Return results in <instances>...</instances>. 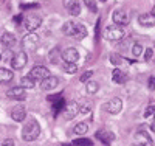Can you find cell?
I'll list each match as a JSON object with an SVG mask.
<instances>
[{"instance_id": "cell-6", "label": "cell", "mask_w": 155, "mask_h": 146, "mask_svg": "<svg viewBox=\"0 0 155 146\" xmlns=\"http://www.w3.org/2000/svg\"><path fill=\"white\" fill-rule=\"evenodd\" d=\"M23 25H25V28L28 30V33L34 31V30H37L39 26L42 25V17H39V16H28V17H25Z\"/></svg>"}, {"instance_id": "cell-19", "label": "cell", "mask_w": 155, "mask_h": 146, "mask_svg": "<svg viewBox=\"0 0 155 146\" xmlns=\"http://www.w3.org/2000/svg\"><path fill=\"white\" fill-rule=\"evenodd\" d=\"M112 78H113V83H116V84H124L126 79H127L126 73H124L123 70H120V69H115V70H113Z\"/></svg>"}, {"instance_id": "cell-33", "label": "cell", "mask_w": 155, "mask_h": 146, "mask_svg": "<svg viewBox=\"0 0 155 146\" xmlns=\"http://www.w3.org/2000/svg\"><path fill=\"white\" fill-rule=\"evenodd\" d=\"M147 86H149V89H150V90H155V75L149 78V83H147Z\"/></svg>"}, {"instance_id": "cell-29", "label": "cell", "mask_w": 155, "mask_h": 146, "mask_svg": "<svg viewBox=\"0 0 155 146\" xmlns=\"http://www.w3.org/2000/svg\"><path fill=\"white\" fill-rule=\"evenodd\" d=\"M79 114H82V115L92 114V107H90V106H87V104H81V106H79Z\"/></svg>"}, {"instance_id": "cell-39", "label": "cell", "mask_w": 155, "mask_h": 146, "mask_svg": "<svg viewBox=\"0 0 155 146\" xmlns=\"http://www.w3.org/2000/svg\"><path fill=\"white\" fill-rule=\"evenodd\" d=\"M0 59H2V55H0Z\"/></svg>"}, {"instance_id": "cell-10", "label": "cell", "mask_w": 155, "mask_h": 146, "mask_svg": "<svg viewBox=\"0 0 155 146\" xmlns=\"http://www.w3.org/2000/svg\"><path fill=\"white\" fill-rule=\"evenodd\" d=\"M112 19L115 23H118V25H127L129 23V16H127V12L124 9H115L112 12Z\"/></svg>"}, {"instance_id": "cell-30", "label": "cell", "mask_w": 155, "mask_h": 146, "mask_svg": "<svg viewBox=\"0 0 155 146\" xmlns=\"http://www.w3.org/2000/svg\"><path fill=\"white\" fill-rule=\"evenodd\" d=\"M153 115H155V104H150L149 107L146 109V112H144V118H150Z\"/></svg>"}, {"instance_id": "cell-15", "label": "cell", "mask_w": 155, "mask_h": 146, "mask_svg": "<svg viewBox=\"0 0 155 146\" xmlns=\"http://www.w3.org/2000/svg\"><path fill=\"white\" fill-rule=\"evenodd\" d=\"M138 23L141 26H155V14L153 12H144L138 17Z\"/></svg>"}, {"instance_id": "cell-3", "label": "cell", "mask_w": 155, "mask_h": 146, "mask_svg": "<svg viewBox=\"0 0 155 146\" xmlns=\"http://www.w3.org/2000/svg\"><path fill=\"white\" fill-rule=\"evenodd\" d=\"M124 37V30H123V25H110L106 28V39L109 41H120V39Z\"/></svg>"}, {"instance_id": "cell-23", "label": "cell", "mask_w": 155, "mask_h": 146, "mask_svg": "<svg viewBox=\"0 0 155 146\" xmlns=\"http://www.w3.org/2000/svg\"><path fill=\"white\" fill-rule=\"evenodd\" d=\"M85 84H87V86H85V89H87V93H90V95L96 93V92L99 90V86H98V83H95V81H87Z\"/></svg>"}, {"instance_id": "cell-12", "label": "cell", "mask_w": 155, "mask_h": 146, "mask_svg": "<svg viewBox=\"0 0 155 146\" xmlns=\"http://www.w3.org/2000/svg\"><path fill=\"white\" fill-rule=\"evenodd\" d=\"M62 59L64 62H78L79 61V51L76 48H67L62 53Z\"/></svg>"}, {"instance_id": "cell-8", "label": "cell", "mask_w": 155, "mask_h": 146, "mask_svg": "<svg viewBox=\"0 0 155 146\" xmlns=\"http://www.w3.org/2000/svg\"><path fill=\"white\" fill-rule=\"evenodd\" d=\"M123 109V101L120 98H112L107 104H106V110L112 115H116V114H120Z\"/></svg>"}, {"instance_id": "cell-36", "label": "cell", "mask_w": 155, "mask_h": 146, "mask_svg": "<svg viewBox=\"0 0 155 146\" xmlns=\"http://www.w3.org/2000/svg\"><path fill=\"white\" fill-rule=\"evenodd\" d=\"M87 5H88V8H90V9H92L93 12L96 11V6H95V3H93V2H87Z\"/></svg>"}, {"instance_id": "cell-4", "label": "cell", "mask_w": 155, "mask_h": 146, "mask_svg": "<svg viewBox=\"0 0 155 146\" xmlns=\"http://www.w3.org/2000/svg\"><path fill=\"white\" fill-rule=\"evenodd\" d=\"M28 76H31L34 81H42V79L50 76V70L47 67H42V65H36V67H33L30 70Z\"/></svg>"}, {"instance_id": "cell-31", "label": "cell", "mask_w": 155, "mask_h": 146, "mask_svg": "<svg viewBox=\"0 0 155 146\" xmlns=\"http://www.w3.org/2000/svg\"><path fill=\"white\" fill-rule=\"evenodd\" d=\"M92 75H93V72H92V70H88V72L82 73V75H81V78H79V81H81V83H87V81H90Z\"/></svg>"}, {"instance_id": "cell-9", "label": "cell", "mask_w": 155, "mask_h": 146, "mask_svg": "<svg viewBox=\"0 0 155 146\" xmlns=\"http://www.w3.org/2000/svg\"><path fill=\"white\" fill-rule=\"evenodd\" d=\"M11 118H12L14 121H17V123L23 121L25 118H27V110H25L23 106H20V104L14 106V107L11 109Z\"/></svg>"}, {"instance_id": "cell-24", "label": "cell", "mask_w": 155, "mask_h": 146, "mask_svg": "<svg viewBox=\"0 0 155 146\" xmlns=\"http://www.w3.org/2000/svg\"><path fill=\"white\" fill-rule=\"evenodd\" d=\"M64 70H65V73H76L78 72V64L76 62H64Z\"/></svg>"}, {"instance_id": "cell-13", "label": "cell", "mask_w": 155, "mask_h": 146, "mask_svg": "<svg viewBox=\"0 0 155 146\" xmlns=\"http://www.w3.org/2000/svg\"><path fill=\"white\" fill-rule=\"evenodd\" d=\"M78 114H79V106H78L76 103H68V104H65L64 115H65L67 120H73Z\"/></svg>"}, {"instance_id": "cell-22", "label": "cell", "mask_w": 155, "mask_h": 146, "mask_svg": "<svg viewBox=\"0 0 155 146\" xmlns=\"http://www.w3.org/2000/svg\"><path fill=\"white\" fill-rule=\"evenodd\" d=\"M73 31H74V22L68 20L62 25V33L65 36H73Z\"/></svg>"}, {"instance_id": "cell-20", "label": "cell", "mask_w": 155, "mask_h": 146, "mask_svg": "<svg viewBox=\"0 0 155 146\" xmlns=\"http://www.w3.org/2000/svg\"><path fill=\"white\" fill-rule=\"evenodd\" d=\"M14 78V73L8 69H0V84H6Z\"/></svg>"}, {"instance_id": "cell-18", "label": "cell", "mask_w": 155, "mask_h": 146, "mask_svg": "<svg viewBox=\"0 0 155 146\" xmlns=\"http://www.w3.org/2000/svg\"><path fill=\"white\" fill-rule=\"evenodd\" d=\"M73 36L78 39V41H82V39L87 36V28L82 25V23H74V31H73Z\"/></svg>"}, {"instance_id": "cell-21", "label": "cell", "mask_w": 155, "mask_h": 146, "mask_svg": "<svg viewBox=\"0 0 155 146\" xmlns=\"http://www.w3.org/2000/svg\"><path fill=\"white\" fill-rule=\"evenodd\" d=\"M73 131H74L76 135H85L87 132H88V124L87 123H78Z\"/></svg>"}, {"instance_id": "cell-34", "label": "cell", "mask_w": 155, "mask_h": 146, "mask_svg": "<svg viewBox=\"0 0 155 146\" xmlns=\"http://www.w3.org/2000/svg\"><path fill=\"white\" fill-rule=\"evenodd\" d=\"M152 55H153L152 48H147V50H146V53H144V59H146V61H149V59L152 58Z\"/></svg>"}, {"instance_id": "cell-14", "label": "cell", "mask_w": 155, "mask_h": 146, "mask_svg": "<svg viewBox=\"0 0 155 146\" xmlns=\"http://www.w3.org/2000/svg\"><path fill=\"white\" fill-rule=\"evenodd\" d=\"M95 137L98 140H101L102 143H106V144H110L115 140V134H113V132H110V131H106V129L98 131L96 134H95Z\"/></svg>"}, {"instance_id": "cell-35", "label": "cell", "mask_w": 155, "mask_h": 146, "mask_svg": "<svg viewBox=\"0 0 155 146\" xmlns=\"http://www.w3.org/2000/svg\"><path fill=\"white\" fill-rule=\"evenodd\" d=\"M3 146H14V140H12V138L3 140Z\"/></svg>"}, {"instance_id": "cell-38", "label": "cell", "mask_w": 155, "mask_h": 146, "mask_svg": "<svg viewBox=\"0 0 155 146\" xmlns=\"http://www.w3.org/2000/svg\"><path fill=\"white\" fill-rule=\"evenodd\" d=\"M101 2H106V0H101Z\"/></svg>"}, {"instance_id": "cell-37", "label": "cell", "mask_w": 155, "mask_h": 146, "mask_svg": "<svg viewBox=\"0 0 155 146\" xmlns=\"http://www.w3.org/2000/svg\"><path fill=\"white\" fill-rule=\"evenodd\" d=\"M150 129H152V131H153V132H155V120H153V121H152V124H150Z\"/></svg>"}, {"instance_id": "cell-17", "label": "cell", "mask_w": 155, "mask_h": 146, "mask_svg": "<svg viewBox=\"0 0 155 146\" xmlns=\"http://www.w3.org/2000/svg\"><path fill=\"white\" fill-rule=\"evenodd\" d=\"M58 84H59V79L54 78V76H51V75L41 81V87H42L44 90H53V89L58 87Z\"/></svg>"}, {"instance_id": "cell-25", "label": "cell", "mask_w": 155, "mask_h": 146, "mask_svg": "<svg viewBox=\"0 0 155 146\" xmlns=\"http://www.w3.org/2000/svg\"><path fill=\"white\" fill-rule=\"evenodd\" d=\"M20 86H23L25 89H33L34 87V79L31 76H23L20 79Z\"/></svg>"}, {"instance_id": "cell-11", "label": "cell", "mask_w": 155, "mask_h": 146, "mask_svg": "<svg viewBox=\"0 0 155 146\" xmlns=\"http://www.w3.org/2000/svg\"><path fill=\"white\" fill-rule=\"evenodd\" d=\"M16 36L12 34V33H3L2 34V37H0V44H2V47L3 48H6V50H9V48H12L16 45Z\"/></svg>"}, {"instance_id": "cell-16", "label": "cell", "mask_w": 155, "mask_h": 146, "mask_svg": "<svg viewBox=\"0 0 155 146\" xmlns=\"http://www.w3.org/2000/svg\"><path fill=\"white\" fill-rule=\"evenodd\" d=\"M134 137H135V140H137L140 144H146V146H150V144H152V138H150V135L147 134L146 131H143V129L137 131Z\"/></svg>"}, {"instance_id": "cell-40", "label": "cell", "mask_w": 155, "mask_h": 146, "mask_svg": "<svg viewBox=\"0 0 155 146\" xmlns=\"http://www.w3.org/2000/svg\"><path fill=\"white\" fill-rule=\"evenodd\" d=\"M153 117H155V115H153Z\"/></svg>"}, {"instance_id": "cell-7", "label": "cell", "mask_w": 155, "mask_h": 146, "mask_svg": "<svg viewBox=\"0 0 155 146\" xmlns=\"http://www.w3.org/2000/svg\"><path fill=\"white\" fill-rule=\"evenodd\" d=\"M27 90L23 86H17V87H12L6 92V97L11 98V100H23L25 97H27Z\"/></svg>"}, {"instance_id": "cell-32", "label": "cell", "mask_w": 155, "mask_h": 146, "mask_svg": "<svg viewBox=\"0 0 155 146\" xmlns=\"http://www.w3.org/2000/svg\"><path fill=\"white\" fill-rule=\"evenodd\" d=\"M110 62H112V64H115V65H120L121 58H120L118 55H112V56H110Z\"/></svg>"}, {"instance_id": "cell-1", "label": "cell", "mask_w": 155, "mask_h": 146, "mask_svg": "<svg viewBox=\"0 0 155 146\" xmlns=\"http://www.w3.org/2000/svg\"><path fill=\"white\" fill-rule=\"evenodd\" d=\"M39 134H41V124L33 118L28 120L22 127V138L25 141H34L39 137Z\"/></svg>"}, {"instance_id": "cell-2", "label": "cell", "mask_w": 155, "mask_h": 146, "mask_svg": "<svg viewBox=\"0 0 155 146\" xmlns=\"http://www.w3.org/2000/svg\"><path fill=\"white\" fill-rule=\"evenodd\" d=\"M20 45H22V50H23L25 53H33V51H36V48L39 47V36H37L34 31H30L27 36L22 39Z\"/></svg>"}, {"instance_id": "cell-27", "label": "cell", "mask_w": 155, "mask_h": 146, "mask_svg": "<svg viewBox=\"0 0 155 146\" xmlns=\"http://www.w3.org/2000/svg\"><path fill=\"white\" fill-rule=\"evenodd\" d=\"M68 12H70L71 16H78V14H79V12H81V3H79V0L68 8Z\"/></svg>"}, {"instance_id": "cell-5", "label": "cell", "mask_w": 155, "mask_h": 146, "mask_svg": "<svg viewBox=\"0 0 155 146\" xmlns=\"http://www.w3.org/2000/svg\"><path fill=\"white\" fill-rule=\"evenodd\" d=\"M27 61H28L27 53H25V51H19L17 55L11 59V67L14 70H22L25 65H27Z\"/></svg>"}, {"instance_id": "cell-26", "label": "cell", "mask_w": 155, "mask_h": 146, "mask_svg": "<svg viewBox=\"0 0 155 146\" xmlns=\"http://www.w3.org/2000/svg\"><path fill=\"white\" fill-rule=\"evenodd\" d=\"M143 45H141L140 42H135L134 44V47H132V55L135 56V58H138V56H141V55H143Z\"/></svg>"}, {"instance_id": "cell-28", "label": "cell", "mask_w": 155, "mask_h": 146, "mask_svg": "<svg viewBox=\"0 0 155 146\" xmlns=\"http://www.w3.org/2000/svg\"><path fill=\"white\" fill-rule=\"evenodd\" d=\"M73 144H74V146H92L93 141H90L88 138H76V140L73 141Z\"/></svg>"}]
</instances>
